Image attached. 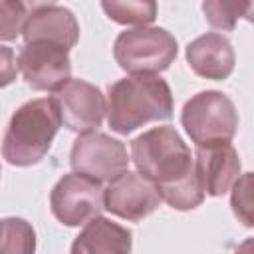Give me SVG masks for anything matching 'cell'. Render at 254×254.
Returning a JSON list of instances; mask_svg holds the SVG:
<instances>
[{
  "label": "cell",
  "instance_id": "6da1fadb",
  "mask_svg": "<svg viewBox=\"0 0 254 254\" xmlns=\"http://www.w3.org/2000/svg\"><path fill=\"white\" fill-rule=\"evenodd\" d=\"M111 131L129 135L151 121L173 117V91L159 75H129L107 87L105 101Z\"/></svg>",
  "mask_w": 254,
  "mask_h": 254
},
{
  "label": "cell",
  "instance_id": "7a4b0ae2",
  "mask_svg": "<svg viewBox=\"0 0 254 254\" xmlns=\"http://www.w3.org/2000/svg\"><path fill=\"white\" fill-rule=\"evenodd\" d=\"M60 125L62 119L52 97L26 101L8 121L2 139V157L14 167L38 165L48 155Z\"/></svg>",
  "mask_w": 254,
  "mask_h": 254
},
{
  "label": "cell",
  "instance_id": "3957f363",
  "mask_svg": "<svg viewBox=\"0 0 254 254\" xmlns=\"http://www.w3.org/2000/svg\"><path fill=\"white\" fill-rule=\"evenodd\" d=\"M129 161L157 189L173 185L192 171V153L173 125L153 127L135 137Z\"/></svg>",
  "mask_w": 254,
  "mask_h": 254
},
{
  "label": "cell",
  "instance_id": "277c9868",
  "mask_svg": "<svg viewBox=\"0 0 254 254\" xmlns=\"http://www.w3.org/2000/svg\"><path fill=\"white\" fill-rule=\"evenodd\" d=\"M177 54V38L159 26L125 30L113 44V58L117 65L131 75H157L169 69Z\"/></svg>",
  "mask_w": 254,
  "mask_h": 254
},
{
  "label": "cell",
  "instance_id": "5b68a950",
  "mask_svg": "<svg viewBox=\"0 0 254 254\" xmlns=\"http://www.w3.org/2000/svg\"><path fill=\"white\" fill-rule=\"evenodd\" d=\"M181 125L196 147L230 143L238 129V111L228 95L206 89L185 101Z\"/></svg>",
  "mask_w": 254,
  "mask_h": 254
},
{
  "label": "cell",
  "instance_id": "8992f818",
  "mask_svg": "<svg viewBox=\"0 0 254 254\" xmlns=\"http://www.w3.org/2000/svg\"><path fill=\"white\" fill-rule=\"evenodd\" d=\"M69 165L73 173L89 177L93 181L111 183L121 177L129 167V155L123 141L113 139L107 133H85L79 135L69 153Z\"/></svg>",
  "mask_w": 254,
  "mask_h": 254
},
{
  "label": "cell",
  "instance_id": "52a82bcc",
  "mask_svg": "<svg viewBox=\"0 0 254 254\" xmlns=\"http://www.w3.org/2000/svg\"><path fill=\"white\" fill-rule=\"evenodd\" d=\"M52 214L65 226H79L99 216L103 210V189L97 181L67 173L50 192Z\"/></svg>",
  "mask_w": 254,
  "mask_h": 254
},
{
  "label": "cell",
  "instance_id": "ba28073f",
  "mask_svg": "<svg viewBox=\"0 0 254 254\" xmlns=\"http://www.w3.org/2000/svg\"><path fill=\"white\" fill-rule=\"evenodd\" d=\"M16 60L24 81L36 91H58L71 79L69 50L58 44H24Z\"/></svg>",
  "mask_w": 254,
  "mask_h": 254
},
{
  "label": "cell",
  "instance_id": "9c48e42d",
  "mask_svg": "<svg viewBox=\"0 0 254 254\" xmlns=\"http://www.w3.org/2000/svg\"><path fill=\"white\" fill-rule=\"evenodd\" d=\"M64 127L85 135L101 127L105 115V97L101 89L85 79H69L54 97Z\"/></svg>",
  "mask_w": 254,
  "mask_h": 254
},
{
  "label": "cell",
  "instance_id": "30bf717a",
  "mask_svg": "<svg viewBox=\"0 0 254 254\" xmlns=\"http://www.w3.org/2000/svg\"><path fill=\"white\" fill-rule=\"evenodd\" d=\"M159 204L161 194L157 185L133 171H125L103 189V208L129 222L147 218Z\"/></svg>",
  "mask_w": 254,
  "mask_h": 254
},
{
  "label": "cell",
  "instance_id": "8fae6325",
  "mask_svg": "<svg viewBox=\"0 0 254 254\" xmlns=\"http://www.w3.org/2000/svg\"><path fill=\"white\" fill-rule=\"evenodd\" d=\"M24 44L50 42L71 50L79 40V24L73 12L54 2L28 4V18L22 32Z\"/></svg>",
  "mask_w": 254,
  "mask_h": 254
},
{
  "label": "cell",
  "instance_id": "7c38bea8",
  "mask_svg": "<svg viewBox=\"0 0 254 254\" xmlns=\"http://www.w3.org/2000/svg\"><path fill=\"white\" fill-rule=\"evenodd\" d=\"M192 167L204 194L222 196L240 175V157L230 143L196 147Z\"/></svg>",
  "mask_w": 254,
  "mask_h": 254
},
{
  "label": "cell",
  "instance_id": "4fadbf2b",
  "mask_svg": "<svg viewBox=\"0 0 254 254\" xmlns=\"http://www.w3.org/2000/svg\"><path fill=\"white\" fill-rule=\"evenodd\" d=\"M185 56H187V64L196 75L214 81L226 79L232 73L236 62L230 40L218 32H206L194 38L187 46Z\"/></svg>",
  "mask_w": 254,
  "mask_h": 254
},
{
  "label": "cell",
  "instance_id": "5bb4252c",
  "mask_svg": "<svg viewBox=\"0 0 254 254\" xmlns=\"http://www.w3.org/2000/svg\"><path fill=\"white\" fill-rule=\"evenodd\" d=\"M133 232L105 216L85 222L83 230L73 238L69 254H131Z\"/></svg>",
  "mask_w": 254,
  "mask_h": 254
},
{
  "label": "cell",
  "instance_id": "9a60e30c",
  "mask_svg": "<svg viewBox=\"0 0 254 254\" xmlns=\"http://www.w3.org/2000/svg\"><path fill=\"white\" fill-rule=\"evenodd\" d=\"M103 12L109 20L123 26H147L157 18V2L153 0H103Z\"/></svg>",
  "mask_w": 254,
  "mask_h": 254
},
{
  "label": "cell",
  "instance_id": "2e32d148",
  "mask_svg": "<svg viewBox=\"0 0 254 254\" xmlns=\"http://www.w3.org/2000/svg\"><path fill=\"white\" fill-rule=\"evenodd\" d=\"M0 254H36V230L18 216L0 218Z\"/></svg>",
  "mask_w": 254,
  "mask_h": 254
},
{
  "label": "cell",
  "instance_id": "e0dca14e",
  "mask_svg": "<svg viewBox=\"0 0 254 254\" xmlns=\"http://www.w3.org/2000/svg\"><path fill=\"white\" fill-rule=\"evenodd\" d=\"M159 194H161V200H165L175 210H192L204 200V190L194 173V167L187 177L179 179L177 183L161 187Z\"/></svg>",
  "mask_w": 254,
  "mask_h": 254
},
{
  "label": "cell",
  "instance_id": "ac0fdd59",
  "mask_svg": "<svg viewBox=\"0 0 254 254\" xmlns=\"http://www.w3.org/2000/svg\"><path fill=\"white\" fill-rule=\"evenodd\" d=\"M252 10V2H220V0H206L202 2V12L206 22L214 28V30H222V32H230L234 30L238 18L248 16Z\"/></svg>",
  "mask_w": 254,
  "mask_h": 254
},
{
  "label": "cell",
  "instance_id": "d6986e66",
  "mask_svg": "<svg viewBox=\"0 0 254 254\" xmlns=\"http://www.w3.org/2000/svg\"><path fill=\"white\" fill-rule=\"evenodd\" d=\"M28 18V4L22 0H0V40L14 42L22 36Z\"/></svg>",
  "mask_w": 254,
  "mask_h": 254
},
{
  "label": "cell",
  "instance_id": "ffe728a7",
  "mask_svg": "<svg viewBox=\"0 0 254 254\" xmlns=\"http://www.w3.org/2000/svg\"><path fill=\"white\" fill-rule=\"evenodd\" d=\"M230 206L234 216L244 224L252 226V173H244L232 183V194H230Z\"/></svg>",
  "mask_w": 254,
  "mask_h": 254
},
{
  "label": "cell",
  "instance_id": "44dd1931",
  "mask_svg": "<svg viewBox=\"0 0 254 254\" xmlns=\"http://www.w3.org/2000/svg\"><path fill=\"white\" fill-rule=\"evenodd\" d=\"M18 77V60L12 48L0 44V89L14 83Z\"/></svg>",
  "mask_w": 254,
  "mask_h": 254
},
{
  "label": "cell",
  "instance_id": "7402d4cb",
  "mask_svg": "<svg viewBox=\"0 0 254 254\" xmlns=\"http://www.w3.org/2000/svg\"><path fill=\"white\" fill-rule=\"evenodd\" d=\"M250 248H252V240L248 238V240H244V244H242V246H238V248H236V252H234V254H252V252H250Z\"/></svg>",
  "mask_w": 254,
  "mask_h": 254
},
{
  "label": "cell",
  "instance_id": "603a6c76",
  "mask_svg": "<svg viewBox=\"0 0 254 254\" xmlns=\"http://www.w3.org/2000/svg\"><path fill=\"white\" fill-rule=\"evenodd\" d=\"M0 175H2V169H0Z\"/></svg>",
  "mask_w": 254,
  "mask_h": 254
}]
</instances>
